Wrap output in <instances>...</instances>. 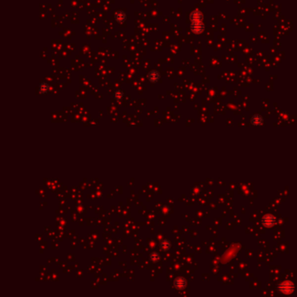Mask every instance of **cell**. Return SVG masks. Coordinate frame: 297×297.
<instances>
[{
    "label": "cell",
    "mask_w": 297,
    "mask_h": 297,
    "mask_svg": "<svg viewBox=\"0 0 297 297\" xmlns=\"http://www.w3.org/2000/svg\"><path fill=\"white\" fill-rule=\"evenodd\" d=\"M191 30L195 34H200L204 30V25L202 22L191 23Z\"/></svg>",
    "instance_id": "2"
},
{
    "label": "cell",
    "mask_w": 297,
    "mask_h": 297,
    "mask_svg": "<svg viewBox=\"0 0 297 297\" xmlns=\"http://www.w3.org/2000/svg\"><path fill=\"white\" fill-rule=\"evenodd\" d=\"M160 260V254L157 253V252H153L150 254V261L153 262H156L157 261Z\"/></svg>",
    "instance_id": "12"
},
{
    "label": "cell",
    "mask_w": 297,
    "mask_h": 297,
    "mask_svg": "<svg viewBox=\"0 0 297 297\" xmlns=\"http://www.w3.org/2000/svg\"><path fill=\"white\" fill-rule=\"evenodd\" d=\"M147 80H149L151 83H156L160 80V72L156 70H153L150 72H148L147 74Z\"/></svg>",
    "instance_id": "4"
},
{
    "label": "cell",
    "mask_w": 297,
    "mask_h": 297,
    "mask_svg": "<svg viewBox=\"0 0 297 297\" xmlns=\"http://www.w3.org/2000/svg\"><path fill=\"white\" fill-rule=\"evenodd\" d=\"M278 290L280 292L285 294V295H289V294H292L295 290V285L292 281H282L278 285Z\"/></svg>",
    "instance_id": "1"
},
{
    "label": "cell",
    "mask_w": 297,
    "mask_h": 297,
    "mask_svg": "<svg viewBox=\"0 0 297 297\" xmlns=\"http://www.w3.org/2000/svg\"><path fill=\"white\" fill-rule=\"evenodd\" d=\"M112 97L116 100H121L124 97V93L121 90H116L115 92L112 94Z\"/></svg>",
    "instance_id": "11"
},
{
    "label": "cell",
    "mask_w": 297,
    "mask_h": 297,
    "mask_svg": "<svg viewBox=\"0 0 297 297\" xmlns=\"http://www.w3.org/2000/svg\"><path fill=\"white\" fill-rule=\"evenodd\" d=\"M114 18H115L116 22L122 24V23L126 22V18H127V16H126V12L122 11H117V12H116Z\"/></svg>",
    "instance_id": "7"
},
{
    "label": "cell",
    "mask_w": 297,
    "mask_h": 297,
    "mask_svg": "<svg viewBox=\"0 0 297 297\" xmlns=\"http://www.w3.org/2000/svg\"><path fill=\"white\" fill-rule=\"evenodd\" d=\"M251 123H252L254 126H262V125L263 124V119H262L261 115L255 114V115L252 116V118H251Z\"/></svg>",
    "instance_id": "8"
},
{
    "label": "cell",
    "mask_w": 297,
    "mask_h": 297,
    "mask_svg": "<svg viewBox=\"0 0 297 297\" xmlns=\"http://www.w3.org/2000/svg\"><path fill=\"white\" fill-rule=\"evenodd\" d=\"M160 247L162 250H168L170 249V247H171V242L169 241L168 240H163L160 241Z\"/></svg>",
    "instance_id": "10"
},
{
    "label": "cell",
    "mask_w": 297,
    "mask_h": 297,
    "mask_svg": "<svg viewBox=\"0 0 297 297\" xmlns=\"http://www.w3.org/2000/svg\"><path fill=\"white\" fill-rule=\"evenodd\" d=\"M49 89H50V85H49L47 83H45V82H43V83H41L39 85V91L40 93H48Z\"/></svg>",
    "instance_id": "9"
},
{
    "label": "cell",
    "mask_w": 297,
    "mask_h": 297,
    "mask_svg": "<svg viewBox=\"0 0 297 297\" xmlns=\"http://www.w3.org/2000/svg\"><path fill=\"white\" fill-rule=\"evenodd\" d=\"M173 284H174V287L177 289H184L186 286V281L183 277H179L177 279H175Z\"/></svg>",
    "instance_id": "6"
},
{
    "label": "cell",
    "mask_w": 297,
    "mask_h": 297,
    "mask_svg": "<svg viewBox=\"0 0 297 297\" xmlns=\"http://www.w3.org/2000/svg\"><path fill=\"white\" fill-rule=\"evenodd\" d=\"M275 218L273 215H271V214H266L262 218V223L267 227H271L275 224Z\"/></svg>",
    "instance_id": "3"
},
{
    "label": "cell",
    "mask_w": 297,
    "mask_h": 297,
    "mask_svg": "<svg viewBox=\"0 0 297 297\" xmlns=\"http://www.w3.org/2000/svg\"><path fill=\"white\" fill-rule=\"evenodd\" d=\"M191 23L195 22H202L203 20V15L199 11H195L190 15Z\"/></svg>",
    "instance_id": "5"
}]
</instances>
